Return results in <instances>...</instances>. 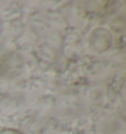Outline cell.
I'll return each instance as SVG.
<instances>
[{
  "label": "cell",
  "mask_w": 126,
  "mask_h": 134,
  "mask_svg": "<svg viewBox=\"0 0 126 134\" xmlns=\"http://www.w3.org/2000/svg\"><path fill=\"white\" fill-rule=\"evenodd\" d=\"M0 134H21L19 131L17 130H11V129H6V130H2Z\"/></svg>",
  "instance_id": "obj_1"
}]
</instances>
